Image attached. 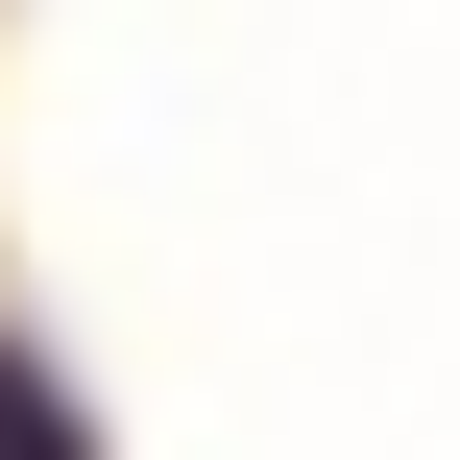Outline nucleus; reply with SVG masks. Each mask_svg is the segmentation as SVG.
<instances>
[{"instance_id": "f257e3e1", "label": "nucleus", "mask_w": 460, "mask_h": 460, "mask_svg": "<svg viewBox=\"0 0 460 460\" xmlns=\"http://www.w3.org/2000/svg\"><path fill=\"white\" fill-rule=\"evenodd\" d=\"M0 460H97L73 412H49V364H24V340H0Z\"/></svg>"}]
</instances>
